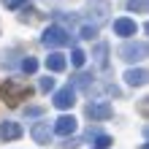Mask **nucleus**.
I'll return each mask as SVG.
<instances>
[{"label": "nucleus", "instance_id": "obj_1", "mask_svg": "<svg viewBox=\"0 0 149 149\" xmlns=\"http://www.w3.org/2000/svg\"><path fill=\"white\" fill-rule=\"evenodd\" d=\"M30 95H33V90H30L24 81H19V79H6V84H3V98H6L8 106H16L19 100L30 98Z\"/></svg>", "mask_w": 149, "mask_h": 149}, {"label": "nucleus", "instance_id": "obj_2", "mask_svg": "<svg viewBox=\"0 0 149 149\" xmlns=\"http://www.w3.org/2000/svg\"><path fill=\"white\" fill-rule=\"evenodd\" d=\"M41 43H43L46 49H60V46H68V43H71V36H68V30H65V27H60V24H52V27L43 30Z\"/></svg>", "mask_w": 149, "mask_h": 149}, {"label": "nucleus", "instance_id": "obj_3", "mask_svg": "<svg viewBox=\"0 0 149 149\" xmlns=\"http://www.w3.org/2000/svg\"><path fill=\"white\" fill-rule=\"evenodd\" d=\"M119 57L127 60V63H141V60L146 57V43L144 41H138V43H133V41L122 43V46H119Z\"/></svg>", "mask_w": 149, "mask_h": 149}, {"label": "nucleus", "instance_id": "obj_4", "mask_svg": "<svg viewBox=\"0 0 149 149\" xmlns=\"http://www.w3.org/2000/svg\"><path fill=\"white\" fill-rule=\"evenodd\" d=\"M30 136H33V141H36V144H43V146H46L52 141V136H54V130H52L49 122H36V125L30 127Z\"/></svg>", "mask_w": 149, "mask_h": 149}, {"label": "nucleus", "instance_id": "obj_5", "mask_svg": "<svg viewBox=\"0 0 149 149\" xmlns=\"http://www.w3.org/2000/svg\"><path fill=\"white\" fill-rule=\"evenodd\" d=\"M87 114H90L92 119H109V117H114V109H111L109 100H92L90 106H87Z\"/></svg>", "mask_w": 149, "mask_h": 149}, {"label": "nucleus", "instance_id": "obj_6", "mask_svg": "<svg viewBox=\"0 0 149 149\" xmlns=\"http://www.w3.org/2000/svg\"><path fill=\"white\" fill-rule=\"evenodd\" d=\"M87 11H90V16L95 14V22H92V24H100V22L109 16L111 6H109V0H87Z\"/></svg>", "mask_w": 149, "mask_h": 149}, {"label": "nucleus", "instance_id": "obj_7", "mask_svg": "<svg viewBox=\"0 0 149 149\" xmlns=\"http://www.w3.org/2000/svg\"><path fill=\"white\" fill-rule=\"evenodd\" d=\"M52 130H54L57 136H73L76 133V117H71V114H63V117H60L54 125H52Z\"/></svg>", "mask_w": 149, "mask_h": 149}, {"label": "nucleus", "instance_id": "obj_8", "mask_svg": "<svg viewBox=\"0 0 149 149\" xmlns=\"http://www.w3.org/2000/svg\"><path fill=\"white\" fill-rule=\"evenodd\" d=\"M73 103H76V90H73L71 84L54 92V106H57V109H63V111H65V109H71Z\"/></svg>", "mask_w": 149, "mask_h": 149}, {"label": "nucleus", "instance_id": "obj_9", "mask_svg": "<svg viewBox=\"0 0 149 149\" xmlns=\"http://www.w3.org/2000/svg\"><path fill=\"white\" fill-rule=\"evenodd\" d=\"M22 125L19 122H11V119H6V122H0V138L3 141H16V138H22Z\"/></svg>", "mask_w": 149, "mask_h": 149}, {"label": "nucleus", "instance_id": "obj_10", "mask_svg": "<svg viewBox=\"0 0 149 149\" xmlns=\"http://www.w3.org/2000/svg\"><path fill=\"white\" fill-rule=\"evenodd\" d=\"M136 22L130 19V16H119V19H114V33L122 38H130V36H136Z\"/></svg>", "mask_w": 149, "mask_h": 149}, {"label": "nucleus", "instance_id": "obj_11", "mask_svg": "<svg viewBox=\"0 0 149 149\" xmlns=\"http://www.w3.org/2000/svg\"><path fill=\"white\" fill-rule=\"evenodd\" d=\"M65 54H60V52H52V54L46 57V71L52 73H60V71H65Z\"/></svg>", "mask_w": 149, "mask_h": 149}, {"label": "nucleus", "instance_id": "obj_12", "mask_svg": "<svg viewBox=\"0 0 149 149\" xmlns=\"http://www.w3.org/2000/svg\"><path fill=\"white\" fill-rule=\"evenodd\" d=\"M125 81L130 87H144L146 84V71L144 68H130V71L125 73Z\"/></svg>", "mask_w": 149, "mask_h": 149}, {"label": "nucleus", "instance_id": "obj_13", "mask_svg": "<svg viewBox=\"0 0 149 149\" xmlns=\"http://www.w3.org/2000/svg\"><path fill=\"white\" fill-rule=\"evenodd\" d=\"M106 54H109V43H98L92 57H95V63H98L100 68H106V65H109V57H106Z\"/></svg>", "mask_w": 149, "mask_h": 149}, {"label": "nucleus", "instance_id": "obj_14", "mask_svg": "<svg viewBox=\"0 0 149 149\" xmlns=\"http://www.w3.org/2000/svg\"><path fill=\"white\" fill-rule=\"evenodd\" d=\"M95 36H98V24H81V27H79V38L92 41Z\"/></svg>", "mask_w": 149, "mask_h": 149}, {"label": "nucleus", "instance_id": "obj_15", "mask_svg": "<svg viewBox=\"0 0 149 149\" xmlns=\"http://www.w3.org/2000/svg\"><path fill=\"white\" fill-rule=\"evenodd\" d=\"M146 8H149V0H127V11L146 14Z\"/></svg>", "mask_w": 149, "mask_h": 149}, {"label": "nucleus", "instance_id": "obj_16", "mask_svg": "<svg viewBox=\"0 0 149 149\" xmlns=\"http://www.w3.org/2000/svg\"><path fill=\"white\" fill-rule=\"evenodd\" d=\"M71 63H73V68H81V65L87 63V54H84L81 49H73V52H71Z\"/></svg>", "mask_w": 149, "mask_h": 149}, {"label": "nucleus", "instance_id": "obj_17", "mask_svg": "<svg viewBox=\"0 0 149 149\" xmlns=\"http://www.w3.org/2000/svg\"><path fill=\"white\" fill-rule=\"evenodd\" d=\"M22 71H24V73H36V71H38V60H36V57H24V60H22Z\"/></svg>", "mask_w": 149, "mask_h": 149}, {"label": "nucleus", "instance_id": "obj_18", "mask_svg": "<svg viewBox=\"0 0 149 149\" xmlns=\"http://www.w3.org/2000/svg\"><path fill=\"white\" fill-rule=\"evenodd\" d=\"M3 6H6V8H11V11H16V8H27V6H30V0H3Z\"/></svg>", "mask_w": 149, "mask_h": 149}, {"label": "nucleus", "instance_id": "obj_19", "mask_svg": "<svg viewBox=\"0 0 149 149\" xmlns=\"http://www.w3.org/2000/svg\"><path fill=\"white\" fill-rule=\"evenodd\" d=\"M90 81H92V76H90V73H79V76L73 79V84H76V87H81V90H84V87H90Z\"/></svg>", "mask_w": 149, "mask_h": 149}, {"label": "nucleus", "instance_id": "obj_20", "mask_svg": "<svg viewBox=\"0 0 149 149\" xmlns=\"http://www.w3.org/2000/svg\"><path fill=\"white\" fill-rule=\"evenodd\" d=\"M109 144H111L109 136H98L95 138V149H109Z\"/></svg>", "mask_w": 149, "mask_h": 149}, {"label": "nucleus", "instance_id": "obj_21", "mask_svg": "<svg viewBox=\"0 0 149 149\" xmlns=\"http://www.w3.org/2000/svg\"><path fill=\"white\" fill-rule=\"evenodd\" d=\"M41 114H43L41 106H27V109H24V117H41Z\"/></svg>", "mask_w": 149, "mask_h": 149}, {"label": "nucleus", "instance_id": "obj_22", "mask_svg": "<svg viewBox=\"0 0 149 149\" xmlns=\"http://www.w3.org/2000/svg\"><path fill=\"white\" fill-rule=\"evenodd\" d=\"M41 90H43V92H49V90H54V79H52V76H46V79H41Z\"/></svg>", "mask_w": 149, "mask_h": 149}]
</instances>
